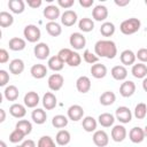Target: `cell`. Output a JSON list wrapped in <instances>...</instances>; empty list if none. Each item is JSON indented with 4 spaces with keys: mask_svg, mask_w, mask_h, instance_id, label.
Wrapping results in <instances>:
<instances>
[{
    "mask_svg": "<svg viewBox=\"0 0 147 147\" xmlns=\"http://www.w3.org/2000/svg\"><path fill=\"white\" fill-rule=\"evenodd\" d=\"M142 88L145 92H147V77H145L142 80Z\"/></svg>",
    "mask_w": 147,
    "mask_h": 147,
    "instance_id": "56",
    "label": "cell"
},
{
    "mask_svg": "<svg viewBox=\"0 0 147 147\" xmlns=\"http://www.w3.org/2000/svg\"><path fill=\"white\" fill-rule=\"evenodd\" d=\"M78 28L83 32H91L94 29V22L88 17H83L78 22Z\"/></svg>",
    "mask_w": 147,
    "mask_h": 147,
    "instance_id": "36",
    "label": "cell"
},
{
    "mask_svg": "<svg viewBox=\"0 0 147 147\" xmlns=\"http://www.w3.org/2000/svg\"><path fill=\"white\" fill-rule=\"evenodd\" d=\"M111 76L114 79L116 80H124L126 77H127V70L124 65H115L111 68V71H110Z\"/></svg>",
    "mask_w": 147,
    "mask_h": 147,
    "instance_id": "21",
    "label": "cell"
},
{
    "mask_svg": "<svg viewBox=\"0 0 147 147\" xmlns=\"http://www.w3.org/2000/svg\"><path fill=\"white\" fill-rule=\"evenodd\" d=\"M70 140H71V136H70L69 131H67V130H60L55 136V141L60 146L68 145L70 142Z\"/></svg>",
    "mask_w": 147,
    "mask_h": 147,
    "instance_id": "26",
    "label": "cell"
},
{
    "mask_svg": "<svg viewBox=\"0 0 147 147\" xmlns=\"http://www.w3.org/2000/svg\"><path fill=\"white\" fill-rule=\"evenodd\" d=\"M0 146H1V147H7V146H6V142H5L3 140L0 141Z\"/></svg>",
    "mask_w": 147,
    "mask_h": 147,
    "instance_id": "57",
    "label": "cell"
},
{
    "mask_svg": "<svg viewBox=\"0 0 147 147\" xmlns=\"http://www.w3.org/2000/svg\"><path fill=\"white\" fill-rule=\"evenodd\" d=\"M96 125H98V122L94 117L92 116H86L83 118V123H82V126L83 129L86 131V132H93L95 131L96 129Z\"/></svg>",
    "mask_w": 147,
    "mask_h": 147,
    "instance_id": "32",
    "label": "cell"
},
{
    "mask_svg": "<svg viewBox=\"0 0 147 147\" xmlns=\"http://www.w3.org/2000/svg\"><path fill=\"white\" fill-rule=\"evenodd\" d=\"M9 113L13 117L15 118H22L25 116L26 114V109L23 105L21 103H13L10 107H9Z\"/></svg>",
    "mask_w": 147,
    "mask_h": 147,
    "instance_id": "24",
    "label": "cell"
},
{
    "mask_svg": "<svg viewBox=\"0 0 147 147\" xmlns=\"http://www.w3.org/2000/svg\"><path fill=\"white\" fill-rule=\"evenodd\" d=\"M30 74H31V76H32L33 78H36V79H41V78H44V77L46 76V74H47V68H46V65H44V64L37 63V64H33V65L31 67Z\"/></svg>",
    "mask_w": 147,
    "mask_h": 147,
    "instance_id": "20",
    "label": "cell"
},
{
    "mask_svg": "<svg viewBox=\"0 0 147 147\" xmlns=\"http://www.w3.org/2000/svg\"><path fill=\"white\" fill-rule=\"evenodd\" d=\"M41 0H29L28 1V6L31 8H38L41 6Z\"/></svg>",
    "mask_w": 147,
    "mask_h": 147,
    "instance_id": "51",
    "label": "cell"
},
{
    "mask_svg": "<svg viewBox=\"0 0 147 147\" xmlns=\"http://www.w3.org/2000/svg\"><path fill=\"white\" fill-rule=\"evenodd\" d=\"M136 57H137L141 63L147 62V48H140V49H138V52H137V54H136Z\"/></svg>",
    "mask_w": 147,
    "mask_h": 147,
    "instance_id": "47",
    "label": "cell"
},
{
    "mask_svg": "<svg viewBox=\"0 0 147 147\" xmlns=\"http://www.w3.org/2000/svg\"><path fill=\"white\" fill-rule=\"evenodd\" d=\"M8 8L14 14H22L25 9V3L23 0H9Z\"/></svg>",
    "mask_w": 147,
    "mask_h": 147,
    "instance_id": "27",
    "label": "cell"
},
{
    "mask_svg": "<svg viewBox=\"0 0 147 147\" xmlns=\"http://www.w3.org/2000/svg\"><path fill=\"white\" fill-rule=\"evenodd\" d=\"M8 82H9V74L6 70L1 69L0 70V86H6Z\"/></svg>",
    "mask_w": 147,
    "mask_h": 147,
    "instance_id": "48",
    "label": "cell"
},
{
    "mask_svg": "<svg viewBox=\"0 0 147 147\" xmlns=\"http://www.w3.org/2000/svg\"><path fill=\"white\" fill-rule=\"evenodd\" d=\"M72 52H74V51H71L70 48H62V49L59 51L57 56L61 59V61H62L63 63H67V62L69 61V59H70Z\"/></svg>",
    "mask_w": 147,
    "mask_h": 147,
    "instance_id": "45",
    "label": "cell"
},
{
    "mask_svg": "<svg viewBox=\"0 0 147 147\" xmlns=\"http://www.w3.org/2000/svg\"><path fill=\"white\" fill-rule=\"evenodd\" d=\"M100 33L103 37H111L115 33V25L111 22H103L100 26Z\"/></svg>",
    "mask_w": 147,
    "mask_h": 147,
    "instance_id": "38",
    "label": "cell"
},
{
    "mask_svg": "<svg viewBox=\"0 0 147 147\" xmlns=\"http://www.w3.org/2000/svg\"><path fill=\"white\" fill-rule=\"evenodd\" d=\"M99 100H100V103L102 106H111L116 100V95L111 91H106L100 95Z\"/></svg>",
    "mask_w": 147,
    "mask_h": 147,
    "instance_id": "35",
    "label": "cell"
},
{
    "mask_svg": "<svg viewBox=\"0 0 147 147\" xmlns=\"http://www.w3.org/2000/svg\"><path fill=\"white\" fill-rule=\"evenodd\" d=\"M129 138L132 142L134 144H140L144 141V139L146 138L145 137V132H144V129L139 127V126H134L130 130L129 132Z\"/></svg>",
    "mask_w": 147,
    "mask_h": 147,
    "instance_id": "14",
    "label": "cell"
},
{
    "mask_svg": "<svg viewBox=\"0 0 147 147\" xmlns=\"http://www.w3.org/2000/svg\"><path fill=\"white\" fill-rule=\"evenodd\" d=\"M145 3H146V5H147V0H146V1H145Z\"/></svg>",
    "mask_w": 147,
    "mask_h": 147,
    "instance_id": "60",
    "label": "cell"
},
{
    "mask_svg": "<svg viewBox=\"0 0 147 147\" xmlns=\"http://www.w3.org/2000/svg\"><path fill=\"white\" fill-rule=\"evenodd\" d=\"M14 23V17L8 11H0V26L1 28H8Z\"/></svg>",
    "mask_w": 147,
    "mask_h": 147,
    "instance_id": "37",
    "label": "cell"
},
{
    "mask_svg": "<svg viewBox=\"0 0 147 147\" xmlns=\"http://www.w3.org/2000/svg\"><path fill=\"white\" fill-rule=\"evenodd\" d=\"M23 101H24L25 107H28V108H34V107L38 106L40 99H39V95H38L37 92L30 91V92H28V93L24 95V100H23Z\"/></svg>",
    "mask_w": 147,
    "mask_h": 147,
    "instance_id": "15",
    "label": "cell"
},
{
    "mask_svg": "<svg viewBox=\"0 0 147 147\" xmlns=\"http://www.w3.org/2000/svg\"><path fill=\"white\" fill-rule=\"evenodd\" d=\"M76 88L80 93H87L91 90V80L87 76H80L76 80Z\"/></svg>",
    "mask_w": 147,
    "mask_h": 147,
    "instance_id": "17",
    "label": "cell"
},
{
    "mask_svg": "<svg viewBox=\"0 0 147 147\" xmlns=\"http://www.w3.org/2000/svg\"><path fill=\"white\" fill-rule=\"evenodd\" d=\"M140 25H141V22H140L139 18L131 17V18H127V20H125V21H123L121 23L119 30H121V32L123 34L130 36V34H133L137 31H139Z\"/></svg>",
    "mask_w": 147,
    "mask_h": 147,
    "instance_id": "2",
    "label": "cell"
},
{
    "mask_svg": "<svg viewBox=\"0 0 147 147\" xmlns=\"http://www.w3.org/2000/svg\"><path fill=\"white\" fill-rule=\"evenodd\" d=\"M94 52L98 57L114 59L117 55V47L113 40H98L94 45Z\"/></svg>",
    "mask_w": 147,
    "mask_h": 147,
    "instance_id": "1",
    "label": "cell"
},
{
    "mask_svg": "<svg viewBox=\"0 0 147 147\" xmlns=\"http://www.w3.org/2000/svg\"><path fill=\"white\" fill-rule=\"evenodd\" d=\"M134 92H136V84L132 80H125L119 86V93L124 98L132 96L134 94Z\"/></svg>",
    "mask_w": 147,
    "mask_h": 147,
    "instance_id": "10",
    "label": "cell"
},
{
    "mask_svg": "<svg viewBox=\"0 0 147 147\" xmlns=\"http://www.w3.org/2000/svg\"><path fill=\"white\" fill-rule=\"evenodd\" d=\"M98 122L103 127H110L114 124V122H115V117L111 114H109V113H103V114L99 115Z\"/></svg>",
    "mask_w": 147,
    "mask_h": 147,
    "instance_id": "31",
    "label": "cell"
},
{
    "mask_svg": "<svg viewBox=\"0 0 147 147\" xmlns=\"http://www.w3.org/2000/svg\"><path fill=\"white\" fill-rule=\"evenodd\" d=\"M15 129L22 131L25 136H28V134H30L31 131H32V124H31V122H29V121H26V119H21V121H18V122L16 123Z\"/></svg>",
    "mask_w": 147,
    "mask_h": 147,
    "instance_id": "40",
    "label": "cell"
},
{
    "mask_svg": "<svg viewBox=\"0 0 147 147\" xmlns=\"http://www.w3.org/2000/svg\"><path fill=\"white\" fill-rule=\"evenodd\" d=\"M47 83H48L49 90L56 92V91H59V90L62 88V86H63V84H64V78H63V76L60 75V74H53V75H51V76L48 77Z\"/></svg>",
    "mask_w": 147,
    "mask_h": 147,
    "instance_id": "5",
    "label": "cell"
},
{
    "mask_svg": "<svg viewBox=\"0 0 147 147\" xmlns=\"http://www.w3.org/2000/svg\"><path fill=\"white\" fill-rule=\"evenodd\" d=\"M6 119V113L5 109H0V123H2Z\"/></svg>",
    "mask_w": 147,
    "mask_h": 147,
    "instance_id": "55",
    "label": "cell"
},
{
    "mask_svg": "<svg viewBox=\"0 0 147 147\" xmlns=\"http://www.w3.org/2000/svg\"><path fill=\"white\" fill-rule=\"evenodd\" d=\"M25 40L22 39V38H18V37H14L9 40L8 42V46H9V49L11 51H15V52H18V51H23L25 48Z\"/></svg>",
    "mask_w": 147,
    "mask_h": 147,
    "instance_id": "28",
    "label": "cell"
},
{
    "mask_svg": "<svg viewBox=\"0 0 147 147\" xmlns=\"http://www.w3.org/2000/svg\"><path fill=\"white\" fill-rule=\"evenodd\" d=\"M68 117L64 116V115H55L52 119V125L56 129H62V127H65L68 125Z\"/></svg>",
    "mask_w": 147,
    "mask_h": 147,
    "instance_id": "39",
    "label": "cell"
},
{
    "mask_svg": "<svg viewBox=\"0 0 147 147\" xmlns=\"http://www.w3.org/2000/svg\"><path fill=\"white\" fill-rule=\"evenodd\" d=\"M146 115H147V106H146V103L139 102L136 106V108H134V116H136V118L142 119V118L146 117Z\"/></svg>",
    "mask_w": 147,
    "mask_h": 147,
    "instance_id": "41",
    "label": "cell"
},
{
    "mask_svg": "<svg viewBox=\"0 0 147 147\" xmlns=\"http://www.w3.org/2000/svg\"><path fill=\"white\" fill-rule=\"evenodd\" d=\"M45 28H46L47 33L49 36H52V37H57V36H60L62 33V28L56 22H48V23H46Z\"/></svg>",
    "mask_w": 147,
    "mask_h": 147,
    "instance_id": "33",
    "label": "cell"
},
{
    "mask_svg": "<svg viewBox=\"0 0 147 147\" xmlns=\"http://www.w3.org/2000/svg\"><path fill=\"white\" fill-rule=\"evenodd\" d=\"M115 116H116V119L119 121L121 123L123 124H126V123H130L131 119H132V113L131 110L125 107V106H121L116 109L115 111Z\"/></svg>",
    "mask_w": 147,
    "mask_h": 147,
    "instance_id": "4",
    "label": "cell"
},
{
    "mask_svg": "<svg viewBox=\"0 0 147 147\" xmlns=\"http://www.w3.org/2000/svg\"><path fill=\"white\" fill-rule=\"evenodd\" d=\"M31 118L36 124H44L47 119V114L44 109L41 108H36L32 114H31Z\"/></svg>",
    "mask_w": 147,
    "mask_h": 147,
    "instance_id": "25",
    "label": "cell"
},
{
    "mask_svg": "<svg viewBox=\"0 0 147 147\" xmlns=\"http://www.w3.org/2000/svg\"><path fill=\"white\" fill-rule=\"evenodd\" d=\"M18 94H20L18 88L15 85H8L3 91V95L8 101H16L18 98Z\"/></svg>",
    "mask_w": 147,
    "mask_h": 147,
    "instance_id": "30",
    "label": "cell"
},
{
    "mask_svg": "<svg viewBox=\"0 0 147 147\" xmlns=\"http://www.w3.org/2000/svg\"><path fill=\"white\" fill-rule=\"evenodd\" d=\"M93 0H79V5L82 6V7H85V8H88V7H91L92 5H93Z\"/></svg>",
    "mask_w": 147,
    "mask_h": 147,
    "instance_id": "52",
    "label": "cell"
},
{
    "mask_svg": "<svg viewBox=\"0 0 147 147\" xmlns=\"http://www.w3.org/2000/svg\"><path fill=\"white\" fill-rule=\"evenodd\" d=\"M15 147H22V145H21V146H15Z\"/></svg>",
    "mask_w": 147,
    "mask_h": 147,
    "instance_id": "59",
    "label": "cell"
},
{
    "mask_svg": "<svg viewBox=\"0 0 147 147\" xmlns=\"http://www.w3.org/2000/svg\"><path fill=\"white\" fill-rule=\"evenodd\" d=\"M42 14L47 20H49V22H55L56 18L60 17V8H59V6L49 5V6L45 7Z\"/></svg>",
    "mask_w": 147,
    "mask_h": 147,
    "instance_id": "11",
    "label": "cell"
},
{
    "mask_svg": "<svg viewBox=\"0 0 147 147\" xmlns=\"http://www.w3.org/2000/svg\"><path fill=\"white\" fill-rule=\"evenodd\" d=\"M75 0H57V5L61 8H70L71 6H74Z\"/></svg>",
    "mask_w": 147,
    "mask_h": 147,
    "instance_id": "49",
    "label": "cell"
},
{
    "mask_svg": "<svg viewBox=\"0 0 147 147\" xmlns=\"http://www.w3.org/2000/svg\"><path fill=\"white\" fill-rule=\"evenodd\" d=\"M76 22H77V13L71 9L65 10L61 15V23L64 26H72Z\"/></svg>",
    "mask_w": 147,
    "mask_h": 147,
    "instance_id": "12",
    "label": "cell"
},
{
    "mask_svg": "<svg viewBox=\"0 0 147 147\" xmlns=\"http://www.w3.org/2000/svg\"><path fill=\"white\" fill-rule=\"evenodd\" d=\"M24 70V62L21 59H14L9 63V71L14 75H20Z\"/></svg>",
    "mask_w": 147,
    "mask_h": 147,
    "instance_id": "29",
    "label": "cell"
},
{
    "mask_svg": "<svg viewBox=\"0 0 147 147\" xmlns=\"http://www.w3.org/2000/svg\"><path fill=\"white\" fill-rule=\"evenodd\" d=\"M83 59H84V61L86 62V63H90V64H95V63H98V61H99V57L94 54V53H92L90 49H85L84 51V53H83Z\"/></svg>",
    "mask_w": 147,
    "mask_h": 147,
    "instance_id": "43",
    "label": "cell"
},
{
    "mask_svg": "<svg viewBox=\"0 0 147 147\" xmlns=\"http://www.w3.org/2000/svg\"><path fill=\"white\" fill-rule=\"evenodd\" d=\"M69 42H70V45L75 49H78L79 51V49H83L85 47V45H86V38L80 32H74L70 36Z\"/></svg>",
    "mask_w": 147,
    "mask_h": 147,
    "instance_id": "6",
    "label": "cell"
},
{
    "mask_svg": "<svg viewBox=\"0 0 147 147\" xmlns=\"http://www.w3.org/2000/svg\"><path fill=\"white\" fill-rule=\"evenodd\" d=\"M144 132H145V137L147 138V125H146V126L144 127Z\"/></svg>",
    "mask_w": 147,
    "mask_h": 147,
    "instance_id": "58",
    "label": "cell"
},
{
    "mask_svg": "<svg viewBox=\"0 0 147 147\" xmlns=\"http://www.w3.org/2000/svg\"><path fill=\"white\" fill-rule=\"evenodd\" d=\"M126 138V129L124 127V125H115L111 129V139L116 142H121Z\"/></svg>",
    "mask_w": 147,
    "mask_h": 147,
    "instance_id": "13",
    "label": "cell"
},
{
    "mask_svg": "<svg viewBox=\"0 0 147 147\" xmlns=\"http://www.w3.org/2000/svg\"><path fill=\"white\" fill-rule=\"evenodd\" d=\"M22 147H37L36 146V142L31 139H28V140H24L23 144H22Z\"/></svg>",
    "mask_w": 147,
    "mask_h": 147,
    "instance_id": "53",
    "label": "cell"
},
{
    "mask_svg": "<svg viewBox=\"0 0 147 147\" xmlns=\"http://www.w3.org/2000/svg\"><path fill=\"white\" fill-rule=\"evenodd\" d=\"M80 62H82V56L77 52H72V54H71L69 61L67 62V64L70 65V67H78L80 64Z\"/></svg>",
    "mask_w": 147,
    "mask_h": 147,
    "instance_id": "46",
    "label": "cell"
},
{
    "mask_svg": "<svg viewBox=\"0 0 147 147\" xmlns=\"http://www.w3.org/2000/svg\"><path fill=\"white\" fill-rule=\"evenodd\" d=\"M8 60H9V54H8V52H7L5 48H1V49H0V63L3 64V63H6V62H8Z\"/></svg>",
    "mask_w": 147,
    "mask_h": 147,
    "instance_id": "50",
    "label": "cell"
},
{
    "mask_svg": "<svg viewBox=\"0 0 147 147\" xmlns=\"http://www.w3.org/2000/svg\"><path fill=\"white\" fill-rule=\"evenodd\" d=\"M47 64H48V68H49L51 70H53V71H60V70L63 69V65H64V63L61 61V59H60L57 55L51 56V57L48 59Z\"/></svg>",
    "mask_w": 147,
    "mask_h": 147,
    "instance_id": "34",
    "label": "cell"
},
{
    "mask_svg": "<svg viewBox=\"0 0 147 147\" xmlns=\"http://www.w3.org/2000/svg\"><path fill=\"white\" fill-rule=\"evenodd\" d=\"M24 137H25V134H24L22 131L15 129V130L9 134V141L13 142V144H17V142L22 141V140L24 139Z\"/></svg>",
    "mask_w": 147,
    "mask_h": 147,
    "instance_id": "44",
    "label": "cell"
},
{
    "mask_svg": "<svg viewBox=\"0 0 147 147\" xmlns=\"http://www.w3.org/2000/svg\"><path fill=\"white\" fill-rule=\"evenodd\" d=\"M92 16L95 21H105L108 17V9L106 6L103 5H98L94 7V9L92 10Z\"/></svg>",
    "mask_w": 147,
    "mask_h": 147,
    "instance_id": "16",
    "label": "cell"
},
{
    "mask_svg": "<svg viewBox=\"0 0 147 147\" xmlns=\"http://www.w3.org/2000/svg\"><path fill=\"white\" fill-rule=\"evenodd\" d=\"M37 147H56V145H55V141L53 140V138H51L49 136H42L38 140Z\"/></svg>",
    "mask_w": 147,
    "mask_h": 147,
    "instance_id": "42",
    "label": "cell"
},
{
    "mask_svg": "<svg viewBox=\"0 0 147 147\" xmlns=\"http://www.w3.org/2000/svg\"><path fill=\"white\" fill-rule=\"evenodd\" d=\"M23 34L29 42H37L41 37L40 29L34 24H28L23 30Z\"/></svg>",
    "mask_w": 147,
    "mask_h": 147,
    "instance_id": "3",
    "label": "cell"
},
{
    "mask_svg": "<svg viewBox=\"0 0 147 147\" xmlns=\"http://www.w3.org/2000/svg\"><path fill=\"white\" fill-rule=\"evenodd\" d=\"M67 114H68V118L69 119H71L74 122H77V121H79V119L83 118V116H84V109L79 105H72V106L69 107Z\"/></svg>",
    "mask_w": 147,
    "mask_h": 147,
    "instance_id": "8",
    "label": "cell"
},
{
    "mask_svg": "<svg viewBox=\"0 0 147 147\" xmlns=\"http://www.w3.org/2000/svg\"><path fill=\"white\" fill-rule=\"evenodd\" d=\"M136 59H137L136 54L131 49H124L119 55V60H121L123 65H132V64H134Z\"/></svg>",
    "mask_w": 147,
    "mask_h": 147,
    "instance_id": "19",
    "label": "cell"
},
{
    "mask_svg": "<svg viewBox=\"0 0 147 147\" xmlns=\"http://www.w3.org/2000/svg\"><path fill=\"white\" fill-rule=\"evenodd\" d=\"M33 53H34V56L39 60H46L51 53V49H49V46L46 44V42H38L34 48H33Z\"/></svg>",
    "mask_w": 147,
    "mask_h": 147,
    "instance_id": "7",
    "label": "cell"
},
{
    "mask_svg": "<svg viewBox=\"0 0 147 147\" xmlns=\"http://www.w3.org/2000/svg\"><path fill=\"white\" fill-rule=\"evenodd\" d=\"M93 142L95 146L98 147H105L108 145L109 142V138H108V134L106 133V131L103 130H98L93 133Z\"/></svg>",
    "mask_w": 147,
    "mask_h": 147,
    "instance_id": "9",
    "label": "cell"
},
{
    "mask_svg": "<svg viewBox=\"0 0 147 147\" xmlns=\"http://www.w3.org/2000/svg\"><path fill=\"white\" fill-rule=\"evenodd\" d=\"M91 74L94 78L96 79H100V78H103L106 75H107V68L105 64H101V63H95L91 67Z\"/></svg>",
    "mask_w": 147,
    "mask_h": 147,
    "instance_id": "23",
    "label": "cell"
},
{
    "mask_svg": "<svg viewBox=\"0 0 147 147\" xmlns=\"http://www.w3.org/2000/svg\"><path fill=\"white\" fill-rule=\"evenodd\" d=\"M131 74L136 78H145L147 76V65L141 62L133 64L132 69H131Z\"/></svg>",
    "mask_w": 147,
    "mask_h": 147,
    "instance_id": "22",
    "label": "cell"
},
{
    "mask_svg": "<svg viewBox=\"0 0 147 147\" xmlns=\"http://www.w3.org/2000/svg\"><path fill=\"white\" fill-rule=\"evenodd\" d=\"M115 3H116L117 6H119V7H124V6H126V5L130 3V0H123V1H121V0H115Z\"/></svg>",
    "mask_w": 147,
    "mask_h": 147,
    "instance_id": "54",
    "label": "cell"
},
{
    "mask_svg": "<svg viewBox=\"0 0 147 147\" xmlns=\"http://www.w3.org/2000/svg\"><path fill=\"white\" fill-rule=\"evenodd\" d=\"M57 100L56 96L52 93V92H46L42 96V106L44 108H46V110H52L56 107Z\"/></svg>",
    "mask_w": 147,
    "mask_h": 147,
    "instance_id": "18",
    "label": "cell"
}]
</instances>
